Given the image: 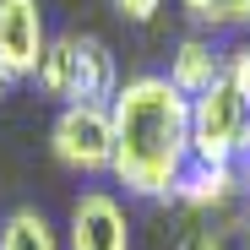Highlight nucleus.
Listing matches in <instances>:
<instances>
[{
  "mask_svg": "<svg viewBox=\"0 0 250 250\" xmlns=\"http://www.w3.org/2000/svg\"><path fill=\"white\" fill-rule=\"evenodd\" d=\"M114 163L109 180L131 201H174L190 169V98L163 71H136L109 98Z\"/></svg>",
  "mask_w": 250,
  "mask_h": 250,
  "instance_id": "nucleus-1",
  "label": "nucleus"
},
{
  "mask_svg": "<svg viewBox=\"0 0 250 250\" xmlns=\"http://www.w3.org/2000/svg\"><path fill=\"white\" fill-rule=\"evenodd\" d=\"M49 152L65 174L82 180H104L114 163V125H109V104H60L55 125H49Z\"/></svg>",
  "mask_w": 250,
  "mask_h": 250,
  "instance_id": "nucleus-2",
  "label": "nucleus"
},
{
  "mask_svg": "<svg viewBox=\"0 0 250 250\" xmlns=\"http://www.w3.org/2000/svg\"><path fill=\"white\" fill-rule=\"evenodd\" d=\"M245 120L250 104L229 82H212L201 98H190V163H239Z\"/></svg>",
  "mask_w": 250,
  "mask_h": 250,
  "instance_id": "nucleus-3",
  "label": "nucleus"
},
{
  "mask_svg": "<svg viewBox=\"0 0 250 250\" xmlns=\"http://www.w3.org/2000/svg\"><path fill=\"white\" fill-rule=\"evenodd\" d=\"M131 207L120 190H82L65 212V250H131Z\"/></svg>",
  "mask_w": 250,
  "mask_h": 250,
  "instance_id": "nucleus-4",
  "label": "nucleus"
},
{
  "mask_svg": "<svg viewBox=\"0 0 250 250\" xmlns=\"http://www.w3.org/2000/svg\"><path fill=\"white\" fill-rule=\"evenodd\" d=\"M49 22H44V0H0V65L17 82L38 76V60L49 49Z\"/></svg>",
  "mask_w": 250,
  "mask_h": 250,
  "instance_id": "nucleus-5",
  "label": "nucleus"
},
{
  "mask_svg": "<svg viewBox=\"0 0 250 250\" xmlns=\"http://www.w3.org/2000/svg\"><path fill=\"white\" fill-rule=\"evenodd\" d=\"M163 76H169L185 98H201L212 82H223V44H218L212 33H185L180 44H174Z\"/></svg>",
  "mask_w": 250,
  "mask_h": 250,
  "instance_id": "nucleus-6",
  "label": "nucleus"
},
{
  "mask_svg": "<svg viewBox=\"0 0 250 250\" xmlns=\"http://www.w3.org/2000/svg\"><path fill=\"white\" fill-rule=\"evenodd\" d=\"M239 196H250L239 163H190L174 201H185L190 212H223V207H234Z\"/></svg>",
  "mask_w": 250,
  "mask_h": 250,
  "instance_id": "nucleus-7",
  "label": "nucleus"
},
{
  "mask_svg": "<svg viewBox=\"0 0 250 250\" xmlns=\"http://www.w3.org/2000/svg\"><path fill=\"white\" fill-rule=\"evenodd\" d=\"M120 60L98 33H76V104H109L120 93Z\"/></svg>",
  "mask_w": 250,
  "mask_h": 250,
  "instance_id": "nucleus-8",
  "label": "nucleus"
},
{
  "mask_svg": "<svg viewBox=\"0 0 250 250\" xmlns=\"http://www.w3.org/2000/svg\"><path fill=\"white\" fill-rule=\"evenodd\" d=\"M38 93L55 104H76V33H55L44 60H38Z\"/></svg>",
  "mask_w": 250,
  "mask_h": 250,
  "instance_id": "nucleus-9",
  "label": "nucleus"
},
{
  "mask_svg": "<svg viewBox=\"0 0 250 250\" xmlns=\"http://www.w3.org/2000/svg\"><path fill=\"white\" fill-rule=\"evenodd\" d=\"M0 250H65V239L38 207H11L0 218Z\"/></svg>",
  "mask_w": 250,
  "mask_h": 250,
  "instance_id": "nucleus-10",
  "label": "nucleus"
},
{
  "mask_svg": "<svg viewBox=\"0 0 250 250\" xmlns=\"http://www.w3.org/2000/svg\"><path fill=\"white\" fill-rule=\"evenodd\" d=\"M196 33H250V0H180Z\"/></svg>",
  "mask_w": 250,
  "mask_h": 250,
  "instance_id": "nucleus-11",
  "label": "nucleus"
},
{
  "mask_svg": "<svg viewBox=\"0 0 250 250\" xmlns=\"http://www.w3.org/2000/svg\"><path fill=\"white\" fill-rule=\"evenodd\" d=\"M223 82L250 104V33H234L223 44Z\"/></svg>",
  "mask_w": 250,
  "mask_h": 250,
  "instance_id": "nucleus-12",
  "label": "nucleus"
},
{
  "mask_svg": "<svg viewBox=\"0 0 250 250\" xmlns=\"http://www.w3.org/2000/svg\"><path fill=\"white\" fill-rule=\"evenodd\" d=\"M109 11L120 22H131V27H147L158 11H163V0H109Z\"/></svg>",
  "mask_w": 250,
  "mask_h": 250,
  "instance_id": "nucleus-13",
  "label": "nucleus"
},
{
  "mask_svg": "<svg viewBox=\"0 0 250 250\" xmlns=\"http://www.w3.org/2000/svg\"><path fill=\"white\" fill-rule=\"evenodd\" d=\"M180 250H229V245H223V234H218V229H196Z\"/></svg>",
  "mask_w": 250,
  "mask_h": 250,
  "instance_id": "nucleus-14",
  "label": "nucleus"
},
{
  "mask_svg": "<svg viewBox=\"0 0 250 250\" xmlns=\"http://www.w3.org/2000/svg\"><path fill=\"white\" fill-rule=\"evenodd\" d=\"M239 174H245V185H250V120H245V142H239Z\"/></svg>",
  "mask_w": 250,
  "mask_h": 250,
  "instance_id": "nucleus-15",
  "label": "nucleus"
},
{
  "mask_svg": "<svg viewBox=\"0 0 250 250\" xmlns=\"http://www.w3.org/2000/svg\"><path fill=\"white\" fill-rule=\"evenodd\" d=\"M11 93H17V76H11V71H6V65H0V104H6V98H11Z\"/></svg>",
  "mask_w": 250,
  "mask_h": 250,
  "instance_id": "nucleus-16",
  "label": "nucleus"
},
{
  "mask_svg": "<svg viewBox=\"0 0 250 250\" xmlns=\"http://www.w3.org/2000/svg\"><path fill=\"white\" fill-rule=\"evenodd\" d=\"M245 245H250V207H245Z\"/></svg>",
  "mask_w": 250,
  "mask_h": 250,
  "instance_id": "nucleus-17",
  "label": "nucleus"
}]
</instances>
